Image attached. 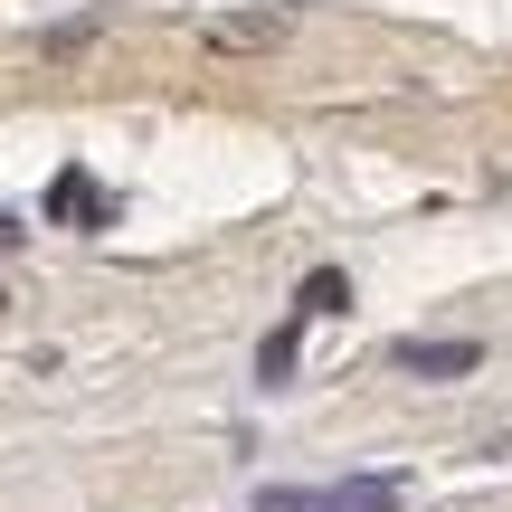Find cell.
Here are the masks:
<instances>
[{"label": "cell", "instance_id": "obj_1", "mask_svg": "<svg viewBox=\"0 0 512 512\" xmlns=\"http://www.w3.org/2000/svg\"><path fill=\"white\" fill-rule=\"evenodd\" d=\"M389 361L418 370V380H465V370H484V342H475V332H456V342H427V332H408V342H389Z\"/></svg>", "mask_w": 512, "mask_h": 512}, {"label": "cell", "instance_id": "obj_2", "mask_svg": "<svg viewBox=\"0 0 512 512\" xmlns=\"http://www.w3.org/2000/svg\"><path fill=\"white\" fill-rule=\"evenodd\" d=\"M48 219H67V228H105L114 219V200H105V190H95V171H57V181H48Z\"/></svg>", "mask_w": 512, "mask_h": 512}, {"label": "cell", "instance_id": "obj_3", "mask_svg": "<svg viewBox=\"0 0 512 512\" xmlns=\"http://www.w3.org/2000/svg\"><path fill=\"white\" fill-rule=\"evenodd\" d=\"M285 29H294L285 10H228V19H209L200 38H209V48H228V57H238V48H275Z\"/></svg>", "mask_w": 512, "mask_h": 512}, {"label": "cell", "instance_id": "obj_4", "mask_svg": "<svg viewBox=\"0 0 512 512\" xmlns=\"http://www.w3.org/2000/svg\"><path fill=\"white\" fill-rule=\"evenodd\" d=\"M304 332H313V313L294 304L285 323H275L266 342H256V380H266V389H285V380H294V351H304Z\"/></svg>", "mask_w": 512, "mask_h": 512}, {"label": "cell", "instance_id": "obj_5", "mask_svg": "<svg viewBox=\"0 0 512 512\" xmlns=\"http://www.w3.org/2000/svg\"><path fill=\"white\" fill-rule=\"evenodd\" d=\"M256 512H342V484H266Z\"/></svg>", "mask_w": 512, "mask_h": 512}, {"label": "cell", "instance_id": "obj_6", "mask_svg": "<svg viewBox=\"0 0 512 512\" xmlns=\"http://www.w3.org/2000/svg\"><path fill=\"white\" fill-rule=\"evenodd\" d=\"M294 304H304L313 323H323V313H342V304H351V275H342V266H313L304 285H294Z\"/></svg>", "mask_w": 512, "mask_h": 512}, {"label": "cell", "instance_id": "obj_7", "mask_svg": "<svg viewBox=\"0 0 512 512\" xmlns=\"http://www.w3.org/2000/svg\"><path fill=\"white\" fill-rule=\"evenodd\" d=\"M95 29H105V10H76V19H57V29H48V57H76V48H95Z\"/></svg>", "mask_w": 512, "mask_h": 512}, {"label": "cell", "instance_id": "obj_8", "mask_svg": "<svg viewBox=\"0 0 512 512\" xmlns=\"http://www.w3.org/2000/svg\"><path fill=\"white\" fill-rule=\"evenodd\" d=\"M0 247H19V219H0Z\"/></svg>", "mask_w": 512, "mask_h": 512}]
</instances>
